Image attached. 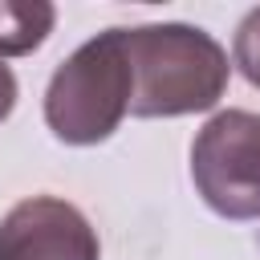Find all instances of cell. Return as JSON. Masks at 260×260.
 Segmentation results:
<instances>
[{
    "label": "cell",
    "instance_id": "cell-1",
    "mask_svg": "<svg viewBox=\"0 0 260 260\" xmlns=\"http://www.w3.org/2000/svg\"><path fill=\"white\" fill-rule=\"evenodd\" d=\"M122 37L134 73V98H130L134 118L203 114L228 93L232 65L211 32L195 24L162 20V24L122 28Z\"/></svg>",
    "mask_w": 260,
    "mask_h": 260
},
{
    "label": "cell",
    "instance_id": "cell-2",
    "mask_svg": "<svg viewBox=\"0 0 260 260\" xmlns=\"http://www.w3.org/2000/svg\"><path fill=\"white\" fill-rule=\"evenodd\" d=\"M134 73L126 57L122 28H106L77 45L49 77L45 89V126L65 146L106 142L130 114Z\"/></svg>",
    "mask_w": 260,
    "mask_h": 260
},
{
    "label": "cell",
    "instance_id": "cell-3",
    "mask_svg": "<svg viewBox=\"0 0 260 260\" xmlns=\"http://www.w3.org/2000/svg\"><path fill=\"white\" fill-rule=\"evenodd\" d=\"M191 183L223 219H260V114L219 110L191 142Z\"/></svg>",
    "mask_w": 260,
    "mask_h": 260
},
{
    "label": "cell",
    "instance_id": "cell-4",
    "mask_svg": "<svg viewBox=\"0 0 260 260\" xmlns=\"http://www.w3.org/2000/svg\"><path fill=\"white\" fill-rule=\"evenodd\" d=\"M0 260H102V244L69 199L28 195L0 219Z\"/></svg>",
    "mask_w": 260,
    "mask_h": 260
},
{
    "label": "cell",
    "instance_id": "cell-5",
    "mask_svg": "<svg viewBox=\"0 0 260 260\" xmlns=\"http://www.w3.org/2000/svg\"><path fill=\"white\" fill-rule=\"evenodd\" d=\"M57 24L49 0H0V57H24L45 45Z\"/></svg>",
    "mask_w": 260,
    "mask_h": 260
},
{
    "label": "cell",
    "instance_id": "cell-6",
    "mask_svg": "<svg viewBox=\"0 0 260 260\" xmlns=\"http://www.w3.org/2000/svg\"><path fill=\"white\" fill-rule=\"evenodd\" d=\"M232 61H236V69L244 73V81L260 89V8H252V12L240 20L236 41H232Z\"/></svg>",
    "mask_w": 260,
    "mask_h": 260
},
{
    "label": "cell",
    "instance_id": "cell-7",
    "mask_svg": "<svg viewBox=\"0 0 260 260\" xmlns=\"http://www.w3.org/2000/svg\"><path fill=\"white\" fill-rule=\"evenodd\" d=\"M16 110V73L0 61V122Z\"/></svg>",
    "mask_w": 260,
    "mask_h": 260
}]
</instances>
